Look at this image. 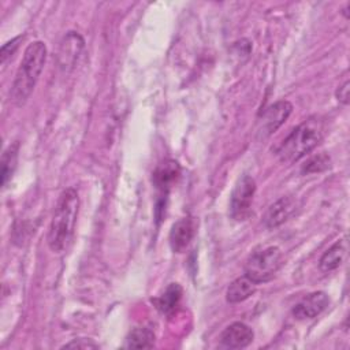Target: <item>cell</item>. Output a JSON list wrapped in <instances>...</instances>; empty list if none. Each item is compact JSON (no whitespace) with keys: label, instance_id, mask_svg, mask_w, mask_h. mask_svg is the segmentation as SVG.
<instances>
[{"label":"cell","instance_id":"9","mask_svg":"<svg viewBox=\"0 0 350 350\" xmlns=\"http://www.w3.org/2000/svg\"><path fill=\"white\" fill-rule=\"evenodd\" d=\"M254 338L253 329L245 323L235 321L226 327L220 334V345L227 349H242L252 343Z\"/></svg>","mask_w":350,"mask_h":350},{"label":"cell","instance_id":"11","mask_svg":"<svg viewBox=\"0 0 350 350\" xmlns=\"http://www.w3.org/2000/svg\"><path fill=\"white\" fill-rule=\"evenodd\" d=\"M196 224L191 217H182L172 224L170 231V246L175 253H182L191 242Z\"/></svg>","mask_w":350,"mask_h":350},{"label":"cell","instance_id":"4","mask_svg":"<svg viewBox=\"0 0 350 350\" xmlns=\"http://www.w3.org/2000/svg\"><path fill=\"white\" fill-rule=\"evenodd\" d=\"M282 265V252L276 246H268L252 253L245 262V276L256 284L271 280Z\"/></svg>","mask_w":350,"mask_h":350},{"label":"cell","instance_id":"20","mask_svg":"<svg viewBox=\"0 0 350 350\" xmlns=\"http://www.w3.org/2000/svg\"><path fill=\"white\" fill-rule=\"evenodd\" d=\"M97 347H98V345L96 342H93L92 339H86V338L72 339L71 342L62 346V349H97Z\"/></svg>","mask_w":350,"mask_h":350},{"label":"cell","instance_id":"8","mask_svg":"<svg viewBox=\"0 0 350 350\" xmlns=\"http://www.w3.org/2000/svg\"><path fill=\"white\" fill-rule=\"evenodd\" d=\"M329 304V297L324 291H313L299 299L291 313L297 320H308L319 316Z\"/></svg>","mask_w":350,"mask_h":350},{"label":"cell","instance_id":"10","mask_svg":"<svg viewBox=\"0 0 350 350\" xmlns=\"http://www.w3.org/2000/svg\"><path fill=\"white\" fill-rule=\"evenodd\" d=\"M295 211V200L290 196L280 197L278 201H275L269 208L267 209L262 221L267 228H276L282 226L284 221L288 220V217Z\"/></svg>","mask_w":350,"mask_h":350},{"label":"cell","instance_id":"13","mask_svg":"<svg viewBox=\"0 0 350 350\" xmlns=\"http://www.w3.org/2000/svg\"><path fill=\"white\" fill-rule=\"evenodd\" d=\"M257 284L247 276H239L230 283L226 290V299L230 304H238L247 299L254 291Z\"/></svg>","mask_w":350,"mask_h":350},{"label":"cell","instance_id":"2","mask_svg":"<svg viewBox=\"0 0 350 350\" xmlns=\"http://www.w3.org/2000/svg\"><path fill=\"white\" fill-rule=\"evenodd\" d=\"M46 60V46L42 41H34L25 49L23 57L11 86L10 98L16 105H23L30 97Z\"/></svg>","mask_w":350,"mask_h":350},{"label":"cell","instance_id":"16","mask_svg":"<svg viewBox=\"0 0 350 350\" xmlns=\"http://www.w3.org/2000/svg\"><path fill=\"white\" fill-rule=\"evenodd\" d=\"M154 345V334L146 327L133 328L126 338V347L150 349Z\"/></svg>","mask_w":350,"mask_h":350},{"label":"cell","instance_id":"3","mask_svg":"<svg viewBox=\"0 0 350 350\" xmlns=\"http://www.w3.org/2000/svg\"><path fill=\"white\" fill-rule=\"evenodd\" d=\"M323 134V122L319 118H309L293 129L276 149V154L283 163L298 161L320 144Z\"/></svg>","mask_w":350,"mask_h":350},{"label":"cell","instance_id":"17","mask_svg":"<svg viewBox=\"0 0 350 350\" xmlns=\"http://www.w3.org/2000/svg\"><path fill=\"white\" fill-rule=\"evenodd\" d=\"M18 150H19V142L11 144L1 156V186H5L8 179H11L16 163H18Z\"/></svg>","mask_w":350,"mask_h":350},{"label":"cell","instance_id":"14","mask_svg":"<svg viewBox=\"0 0 350 350\" xmlns=\"http://www.w3.org/2000/svg\"><path fill=\"white\" fill-rule=\"evenodd\" d=\"M182 293V287L178 283H171L157 298L153 299V304L163 314H171L178 308Z\"/></svg>","mask_w":350,"mask_h":350},{"label":"cell","instance_id":"5","mask_svg":"<svg viewBox=\"0 0 350 350\" xmlns=\"http://www.w3.org/2000/svg\"><path fill=\"white\" fill-rule=\"evenodd\" d=\"M293 105L287 100H279L265 108L256 124V137L265 139L271 137L290 116Z\"/></svg>","mask_w":350,"mask_h":350},{"label":"cell","instance_id":"19","mask_svg":"<svg viewBox=\"0 0 350 350\" xmlns=\"http://www.w3.org/2000/svg\"><path fill=\"white\" fill-rule=\"evenodd\" d=\"M22 40H23V36H18V37H15V38L7 41V42L1 46L0 59H1V63H3V64L7 62V59H10V57L15 53V51L18 49V46H19V44H21Z\"/></svg>","mask_w":350,"mask_h":350},{"label":"cell","instance_id":"7","mask_svg":"<svg viewBox=\"0 0 350 350\" xmlns=\"http://www.w3.org/2000/svg\"><path fill=\"white\" fill-rule=\"evenodd\" d=\"M85 48L83 38L77 31H68L59 46L57 60L63 71H71L77 67Z\"/></svg>","mask_w":350,"mask_h":350},{"label":"cell","instance_id":"18","mask_svg":"<svg viewBox=\"0 0 350 350\" xmlns=\"http://www.w3.org/2000/svg\"><path fill=\"white\" fill-rule=\"evenodd\" d=\"M331 159L328 154L325 153H320L316 154L313 157H310L301 168L302 174H316V172H321L324 170H327L329 167Z\"/></svg>","mask_w":350,"mask_h":350},{"label":"cell","instance_id":"21","mask_svg":"<svg viewBox=\"0 0 350 350\" xmlns=\"http://www.w3.org/2000/svg\"><path fill=\"white\" fill-rule=\"evenodd\" d=\"M349 97H350V82L345 81L343 85H340L336 90V98L343 105H347L349 104Z\"/></svg>","mask_w":350,"mask_h":350},{"label":"cell","instance_id":"15","mask_svg":"<svg viewBox=\"0 0 350 350\" xmlns=\"http://www.w3.org/2000/svg\"><path fill=\"white\" fill-rule=\"evenodd\" d=\"M345 256H346V245L343 241H338L324 252V254L319 261V267L323 272L335 271L343 262Z\"/></svg>","mask_w":350,"mask_h":350},{"label":"cell","instance_id":"1","mask_svg":"<svg viewBox=\"0 0 350 350\" xmlns=\"http://www.w3.org/2000/svg\"><path fill=\"white\" fill-rule=\"evenodd\" d=\"M79 209L78 191L74 187H67L59 196L49 231H48V246L55 253L64 252L74 235Z\"/></svg>","mask_w":350,"mask_h":350},{"label":"cell","instance_id":"6","mask_svg":"<svg viewBox=\"0 0 350 350\" xmlns=\"http://www.w3.org/2000/svg\"><path fill=\"white\" fill-rule=\"evenodd\" d=\"M256 191V182L250 175H242L231 193L230 215L235 220H245L250 215Z\"/></svg>","mask_w":350,"mask_h":350},{"label":"cell","instance_id":"12","mask_svg":"<svg viewBox=\"0 0 350 350\" xmlns=\"http://www.w3.org/2000/svg\"><path fill=\"white\" fill-rule=\"evenodd\" d=\"M179 174H180V168L178 163L174 160H165L154 170L153 183L159 190H161L163 193H167L171 185L178 179Z\"/></svg>","mask_w":350,"mask_h":350}]
</instances>
